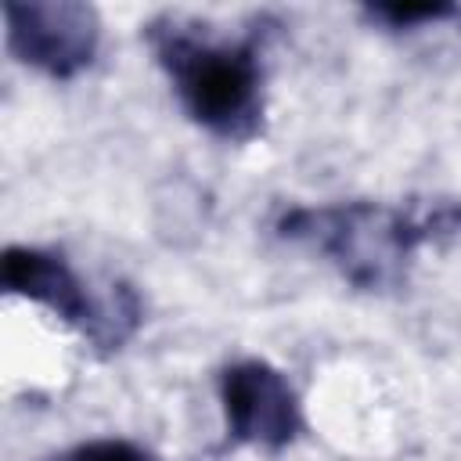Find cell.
<instances>
[{
    "instance_id": "3957f363",
    "label": "cell",
    "mask_w": 461,
    "mask_h": 461,
    "mask_svg": "<svg viewBox=\"0 0 461 461\" xmlns=\"http://www.w3.org/2000/svg\"><path fill=\"white\" fill-rule=\"evenodd\" d=\"M0 281L7 295L29 299L50 310L54 317H61L68 328H76L90 346L104 353L122 349L144 317L140 299L130 285H112V292L101 299L72 270V263L54 249L7 245L0 259Z\"/></svg>"
},
{
    "instance_id": "6da1fadb",
    "label": "cell",
    "mask_w": 461,
    "mask_h": 461,
    "mask_svg": "<svg viewBox=\"0 0 461 461\" xmlns=\"http://www.w3.org/2000/svg\"><path fill=\"white\" fill-rule=\"evenodd\" d=\"M277 238L321 256L360 292H396L407 285L418 249L461 234V198L414 194L396 205L353 198L331 205H292L274 223Z\"/></svg>"
},
{
    "instance_id": "5b68a950",
    "label": "cell",
    "mask_w": 461,
    "mask_h": 461,
    "mask_svg": "<svg viewBox=\"0 0 461 461\" xmlns=\"http://www.w3.org/2000/svg\"><path fill=\"white\" fill-rule=\"evenodd\" d=\"M216 393L230 443L281 454L306 429L292 382L259 357H241L220 367Z\"/></svg>"
},
{
    "instance_id": "8992f818",
    "label": "cell",
    "mask_w": 461,
    "mask_h": 461,
    "mask_svg": "<svg viewBox=\"0 0 461 461\" xmlns=\"http://www.w3.org/2000/svg\"><path fill=\"white\" fill-rule=\"evenodd\" d=\"M364 18L371 25H382L385 32H414V29L461 18V7L457 4H375V7H364Z\"/></svg>"
},
{
    "instance_id": "52a82bcc",
    "label": "cell",
    "mask_w": 461,
    "mask_h": 461,
    "mask_svg": "<svg viewBox=\"0 0 461 461\" xmlns=\"http://www.w3.org/2000/svg\"><path fill=\"white\" fill-rule=\"evenodd\" d=\"M43 461H158L151 450H144L140 443L133 439H122V436H101V439H83V443H72Z\"/></svg>"
},
{
    "instance_id": "7a4b0ae2",
    "label": "cell",
    "mask_w": 461,
    "mask_h": 461,
    "mask_svg": "<svg viewBox=\"0 0 461 461\" xmlns=\"http://www.w3.org/2000/svg\"><path fill=\"white\" fill-rule=\"evenodd\" d=\"M144 40L194 126L227 144H249L263 133V32L220 36L209 22L158 14L144 25Z\"/></svg>"
},
{
    "instance_id": "277c9868",
    "label": "cell",
    "mask_w": 461,
    "mask_h": 461,
    "mask_svg": "<svg viewBox=\"0 0 461 461\" xmlns=\"http://www.w3.org/2000/svg\"><path fill=\"white\" fill-rule=\"evenodd\" d=\"M4 25L7 50L54 83L83 76L101 47L97 7L79 0H7Z\"/></svg>"
}]
</instances>
